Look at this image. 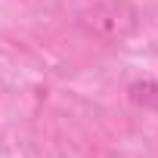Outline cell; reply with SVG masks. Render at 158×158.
<instances>
[{
  "instance_id": "obj_1",
  "label": "cell",
  "mask_w": 158,
  "mask_h": 158,
  "mask_svg": "<svg viewBox=\"0 0 158 158\" xmlns=\"http://www.w3.org/2000/svg\"><path fill=\"white\" fill-rule=\"evenodd\" d=\"M143 25V13L130 0H96L74 16V28L87 40L102 47L127 44Z\"/></svg>"
},
{
  "instance_id": "obj_2",
  "label": "cell",
  "mask_w": 158,
  "mask_h": 158,
  "mask_svg": "<svg viewBox=\"0 0 158 158\" xmlns=\"http://www.w3.org/2000/svg\"><path fill=\"white\" fill-rule=\"evenodd\" d=\"M127 99L143 112H158V81H133L127 87Z\"/></svg>"
}]
</instances>
